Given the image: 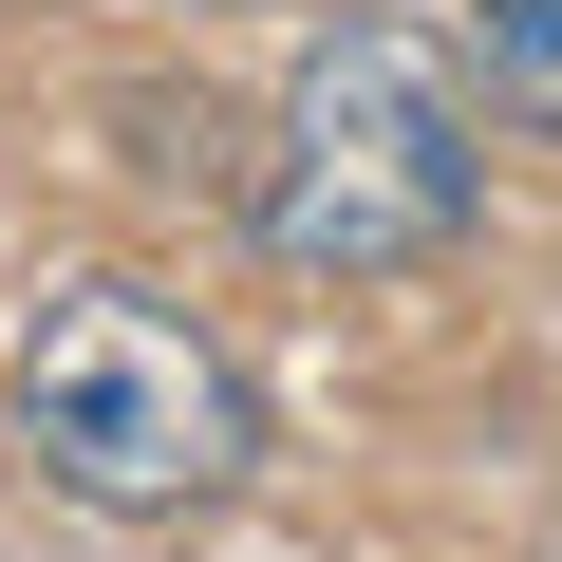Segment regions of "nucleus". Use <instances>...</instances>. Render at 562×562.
I'll return each instance as SVG.
<instances>
[{"label": "nucleus", "instance_id": "1", "mask_svg": "<svg viewBox=\"0 0 562 562\" xmlns=\"http://www.w3.org/2000/svg\"><path fill=\"white\" fill-rule=\"evenodd\" d=\"M469 206H487L469 38L394 20V0L319 20L301 76H281V113H262V262H301V281H413V262L469 244Z\"/></svg>", "mask_w": 562, "mask_h": 562}, {"label": "nucleus", "instance_id": "2", "mask_svg": "<svg viewBox=\"0 0 562 562\" xmlns=\"http://www.w3.org/2000/svg\"><path fill=\"white\" fill-rule=\"evenodd\" d=\"M20 450H38V487H76L113 525H169V506L244 487L262 394H244V357L188 301L76 281V301H38V338H20Z\"/></svg>", "mask_w": 562, "mask_h": 562}, {"label": "nucleus", "instance_id": "3", "mask_svg": "<svg viewBox=\"0 0 562 562\" xmlns=\"http://www.w3.org/2000/svg\"><path fill=\"white\" fill-rule=\"evenodd\" d=\"M469 57L525 132H562V0H469Z\"/></svg>", "mask_w": 562, "mask_h": 562}]
</instances>
